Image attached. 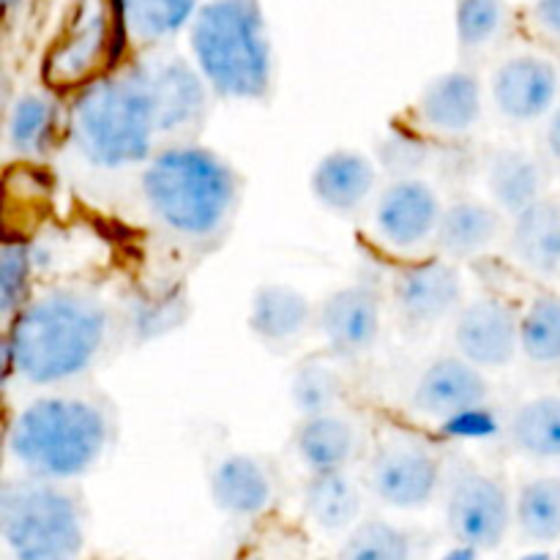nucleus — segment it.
Instances as JSON below:
<instances>
[{"mask_svg":"<svg viewBox=\"0 0 560 560\" xmlns=\"http://www.w3.org/2000/svg\"><path fill=\"white\" fill-rule=\"evenodd\" d=\"M109 328L113 312L93 290H44L5 323V375L38 388L66 386L102 359Z\"/></svg>","mask_w":560,"mask_h":560,"instance_id":"f257e3e1","label":"nucleus"},{"mask_svg":"<svg viewBox=\"0 0 560 560\" xmlns=\"http://www.w3.org/2000/svg\"><path fill=\"white\" fill-rule=\"evenodd\" d=\"M140 195L153 222L170 235L202 244L219 238L233 222L241 178L211 148L170 142L142 164Z\"/></svg>","mask_w":560,"mask_h":560,"instance_id":"f03ea898","label":"nucleus"},{"mask_svg":"<svg viewBox=\"0 0 560 560\" xmlns=\"http://www.w3.org/2000/svg\"><path fill=\"white\" fill-rule=\"evenodd\" d=\"M66 129L74 151L93 167H142L164 137L140 60L77 88Z\"/></svg>","mask_w":560,"mask_h":560,"instance_id":"7ed1b4c3","label":"nucleus"},{"mask_svg":"<svg viewBox=\"0 0 560 560\" xmlns=\"http://www.w3.org/2000/svg\"><path fill=\"white\" fill-rule=\"evenodd\" d=\"M113 438L107 408L85 394H42L14 413L5 435L11 463L27 476L71 481L91 474Z\"/></svg>","mask_w":560,"mask_h":560,"instance_id":"20e7f679","label":"nucleus"},{"mask_svg":"<svg viewBox=\"0 0 560 560\" xmlns=\"http://www.w3.org/2000/svg\"><path fill=\"white\" fill-rule=\"evenodd\" d=\"M191 60L213 96L262 102L273 85V49L257 0H206L189 25Z\"/></svg>","mask_w":560,"mask_h":560,"instance_id":"39448f33","label":"nucleus"},{"mask_svg":"<svg viewBox=\"0 0 560 560\" xmlns=\"http://www.w3.org/2000/svg\"><path fill=\"white\" fill-rule=\"evenodd\" d=\"M0 536L11 560H80L85 517L63 481L22 474L0 487Z\"/></svg>","mask_w":560,"mask_h":560,"instance_id":"423d86ee","label":"nucleus"},{"mask_svg":"<svg viewBox=\"0 0 560 560\" xmlns=\"http://www.w3.org/2000/svg\"><path fill=\"white\" fill-rule=\"evenodd\" d=\"M124 42L113 0H77L44 60L49 88H82L104 74Z\"/></svg>","mask_w":560,"mask_h":560,"instance_id":"0eeeda50","label":"nucleus"},{"mask_svg":"<svg viewBox=\"0 0 560 560\" xmlns=\"http://www.w3.org/2000/svg\"><path fill=\"white\" fill-rule=\"evenodd\" d=\"M514 523V501L506 485L476 468L452 476L446 492V525L454 541L470 552H487L503 545Z\"/></svg>","mask_w":560,"mask_h":560,"instance_id":"6e6552de","label":"nucleus"},{"mask_svg":"<svg viewBox=\"0 0 560 560\" xmlns=\"http://www.w3.org/2000/svg\"><path fill=\"white\" fill-rule=\"evenodd\" d=\"M140 66L145 71L153 104H156L162 137L184 142L200 129L211 107L208 102L213 93L206 77L200 74L195 60H186L180 55H153V58L140 60Z\"/></svg>","mask_w":560,"mask_h":560,"instance_id":"1a4fd4ad","label":"nucleus"},{"mask_svg":"<svg viewBox=\"0 0 560 560\" xmlns=\"http://www.w3.org/2000/svg\"><path fill=\"white\" fill-rule=\"evenodd\" d=\"M465 301L463 271L448 257L408 262L394 277V306L399 320L416 331L454 320Z\"/></svg>","mask_w":560,"mask_h":560,"instance_id":"9d476101","label":"nucleus"},{"mask_svg":"<svg viewBox=\"0 0 560 560\" xmlns=\"http://www.w3.org/2000/svg\"><path fill=\"white\" fill-rule=\"evenodd\" d=\"M315 326L328 353L355 361L370 353L383 331V295L366 282L337 288L320 301Z\"/></svg>","mask_w":560,"mask_h":560,"instance_id":"9b49d317","label":"nucleus"},{"mask_svg":"<svg viewBox=\"0 0 560 560\" xmlns=\"http://www.w3.org/2000/svg\"><path fill=\"white\" fill-rule=\"evenodd\" d=\"M441 459L416 441H388L370 463V487L386 506L399 512L430 506L441 490Z\"/></svg>","mask_w":560,"mask_h":560,"instance_id":"f8f14e48","label":"nucleus"},{"mask_svg":"<svg viewBox=\"0 0 560 560\" xmlns=\"http://www.w3.org/2000/svg\"><path fill=\"white\" fill-rule=\"evenodd\" d=\"M520 317L512 304L492 295L465 301L452 320L454 348L481 370H503L523 353Z\"/></svg>","mask_w":560,"mask_h":560,"instance_id":"ddd939ff","label":"nucleus"},{"mask_svg":"<svg viewBox=\"0 0 560 560\" xmlns=\"http://www.w3.org/2000/svg\"><path fill=\"white\" fill-rule=\"evenodd\" d=\"M443 208L435 186L416 175H399L377 195L375 230L392 249L413 252L435 241Z\"/></svg>","mask_w":560,"mask_h":560,"instance_id":"4468645a","label":"nucleus"},{"mask_svg":"<svg viewBox=\"0 0 560 560\" xmlns=\"http://www.w3.org/2000/svg\"><path fill=\"white\" fill-rule=\"evenodd\" d=\"M490 399V381L485 370L459 353L430 361L410 388L408 408L421 419L443 421L481 408Z\"/></svg>","mask_w":560,"mask_h":560,"instance_id":"2eb2a0df","label":"nucleus"},{"mask_svg":"<svg viewBox=\"0 0 560 560\" xmlns=\"http://www.w3.org/2000/svg\"><path fill=\"white\" fill-rule=\"evenodd\" d=\"M490 93L503 118L512 124H534L550 118L558 107L560 71L545 55H512L492 71Z\"/></svg>","mask_w":560,"mask_h":560,"instance_id":"dca6fc26","label":"nucleus"},{"mask_svg":"<svg viewBox=\"0 0 560 560\" xmlns=\"http://www.w3.org/2000/svg\"><path fill=\"white\" fill-rule=\"evenodd\" d=\"M481 82L476 71L452 69L432 77L416 98V118L424 129L443 137H459L476 129L481 118Z\"/></svg>","mask_w":560,"mask_h":560,"instance_id":"f3484780","label":"nucleus"},{"mask_svg":"<svg viewBox=\"0 0 560 560\" xmlns=\"http://www.w3.org/2000/svg\"><path fill=\"white\" fill-rule=\"evenodd\" d=\"M310 189L326 211L339 217L359 213L377 189L375 159L355 148L328 151L312 170Z\"/></svg>","mask_w":560,"mask_h":560,"instance_id":"a211bd4d","label":"nucleus"},{"mask_svg":"<svg viewBox=\"0 0 560 560\" xmlns=\"http://www.w3.org/2000/svg\"><path fill=\"white\" fill-rule=\"evenodd\" d=\"M213 506L228 517H260L273 503V474L255 454H228L208 476Z\"/></svg>","mask_w":560,"mask_h":560,"instance_id":"6ab92c4d","label":"nucleus"},{"mask_svg":"<svg viewBox=\"0 0 560 560\" xmlns=\"http://www.w3.org/2000/svg\"><path fill=\"white\" fill-rule=\"evenodd\" d=\"M317 310L310 295L284 282H266L255 288L246 312V326L257 342L268 348H290L315 323Z\"/></svg>","mask_w":560,"mask_h":560,"instance_id":"aec40b11","label":"nucleus"},{"mask_svg":"<svg viewBox=\"0 0 560 560\" xmlns=\"http://www.w3.org/2000/svg\"><path fill=\"white\" fill-rule=\"evenodd\" d=\"M503 235V211L476 197H459L443 208L441 224L432 244L454 262L485 255Z\"/></svg>","mask_w":560,"mask_h":560,"instance_id":"412c9836","label":"nucleus"},{"mask_svg":"<svg viewBox=\"0 0 560 560\" xmlns=\"http://www.w3.org/2000/svg\"><path fill=\"white\" fill-rule=\"evenodd\" d=\"M509 252L514 262L536 277L560 273V197H541L512 217Z\"/></svg>","mask_w":560,"mask_h":560,"instance_id":"4be33fe9","label":"nucleus"},{"mask_svg":"<svg viewBox=\"0 0 560 560\" xmlns=\"http://www.w3.org/2000/svg\"><path fill=\"white\" fill-rule=\"evenodd\" d=\"M295 457L310 474L348 470L361 452V432L345 413L304 416L293 430Z\"/></svg>","mask_w":560,"mask_h":560,"instance_id":"5701e85b","label":"nucleus"},{"mask_svg":"<svg viewBox=\"0 0 560 560\" xmlns=\"http://www.w3.org/2000/svg\"><path fill=\"white\" fill-rule=\"evenodd\" d=\"M487 191L492 206L501 208L506 217H517L528 206L547 197V167L539 156L523 148H498L490 153L485 167Z\"/></svg>","mask_w":560,"mask_h":560,"instance_id":"b1692460","label":"nucleus"},{"mask_svg":"<svg viewBox=\"0 0 560 560\" xmlns=\"http://www.w3.org/2000/svg\"><path fill=\"white\" fill-rule=\"evenodd\" d=\"M206 0H113L124 42L151 49L189 31Z\"/></svg>","mask_w":560,"mask_h":560,"instance_id":"393cba45","label":"nucleus"},{"mask_svg":"<svg viewBox=\"0 0 560 560\" xmlns=\"http://www.w3.org/2000/svg\"><path fill=\"white\" fill-rule=\"evenodd\" d=\"M60 131V104L49 91H22L5 107V145L20 159H42Z\"/></svg>","mask_w":560,"mask_h":560,"instance_id":"a878e982","label":"nucleus"},{"mask_svg":"<svg viewBox=\"0 0 560 560\" xmlns=\"http://www.w3.org/2000/svg\"><path fill=\"white\" fill-rule=\"evenodd\" d=\"M509 446L520 457L536 463H556L560 459V397L558 394H539L512 410L503 424Z\"/></svg>","mask_w":560,"mask_h":560,"instance_id":"bb28decb","label":"nucleus"},{"mask_svg":"<svg viewBox=\"0 0 560 560\" xmlns=\"http://www.w3.org/2000/svg\"><path fill=\"white\" fill-rule=\"evenodd\" d=\"M361 498L359 485L348 470H326V474H310L304 485V512L317 528L328 534H339L359 523Z\"/></svg>","mask_w":560,"mask_h":560,"instance_id":"cd10ccee","label":"nucleus"},{"mask_svg":"<svg viewBox=\"0 0 560 560\" xmlns=\"http://www.w3.org/2000/svg\"><path fill=\"white\" fill-rule=\"evenodd\" d=\"M348 397V381L345 372L337 366V355H310L295 366L290 377V399L299 410V419L304 416L334 413L345 405Z\"/></svg>","mask_w":560,"mask_h":560,"instance_id":"c85d7f7f","label":"nucleus"},{"mask_svg":"<svg viewBox=\"0 0 560 560\" xmlns=\"http://www.w3.org/2000/svg\"><path fill=\"white\" fill-rule=\"evenodd\" d=\"M514 523L525 539L550 545L560 539V476H536L514 498Z\"/></svg>","mask_w":560,"mask_h":560,"instance_id":"c756f323","label":"nucleus"},{"mask_svg":"<svg viewBox=\"0 0 560 560\" xmlns=\"http://www.w3.org/2000/svg\"><path fill=\"white\" fill-rule=\"evenodd\" d=\"M523 355L536 366H560V295L539 293L520 317Z\"/></svg>","mask_w":560,"mask_h":560,"instance_id":"7c9ffc66","label":"nucleus"},{"mask_svg":"<svg viewBox=\"0 0 560 560\" xmlns=\"http://www.w3.org/2000/svg\"><path fill=\"white\" fill-rule=\"evenodd\" d=\"M337 560H413V539L386 520H364L350 528Z\"/></svg>","mask_w":560,"mask_h":560,"instance_id":"2f4dec72","label":"nucleus"},{"mask_svg":"<svg viewBox=\"0 0 560 560\" xmlns=\"http://www.w3.org/2000/svg\"><path fill=\"white\" fill-rule=\"evenodd\" d=\"M506 0H457L454 31L463 52H479L490 47L506 25Z\"/></svg>","mask_w":560,"mask_h":560,"instance_id":"473e14b6","label":"nucleus"},{"mask_svg":"<svg viewBox=\"0 0 560 560\" xmlns=\"http://www.w3.org/2000/svg\"><path fill=\"white\" fill-rule=\"evenodd\" d=\"M33 249L25 241H3L0 246V317L9 323L31 301Z\"/></svg>","mask_w":560,"mask_h":560,"instance_id":"72a5a7b5","label":"nucleus"},{"mask_svg":"<svg viewBox=\"0 0 560 560\" xmlns=\"http://www.w3.org/2000/svg\"><path fill=\"white\" fill-rule=\"evenodd\" d=\"M441 427H446V435L452 438H490L498 432V421L487 405L468 410L463 416H454V419L443 421Z\"/></svg>","mask_w":560,"mask_h":560,"instance_id":"f704fd0d","label":"nucleus"},{"mask_svg":"<svg viewBox=\"0 0 560 560\" xmlns=\"http://www.w3.org/2000/svg\"><path fill=\"white\" fill-rule=\"evenodd\" d=\"M530 16H534V25L541 33L560 42V0H534Z\"/></svg>","mask_w":560,"mask_h":560,"instance_id":"c9c22d12","label":"nucleus"},{"mask_svg":"<svg viewBox=\"0 0 560 560\" xmlns=\"http://www.w3.org/2000/svg\"><path fill=\"white\" fill-rule=\"evenodd\" d=\"M545 148H547V153L556 159V162H560V102H558V107L550 113V118H547Z\"/></svg>","mask_w":560,"mask_h":560,"instance_id":"e433bc0d","label":"nucleus"},{"mask_svg":"<svg viewBox=\"0 0 560 560\" xmlns=\"http://www.w3.org/2000/svg\"><path fill=\"white\" fill-rule=\"evenodd\" d=\"M16 3H22V0H3L5 11H11V9H14V5H16Z\"/></svg>","mask_w":560,"mask_h":560,"instance_id":"4c0bfd02","label":"nucleus"}]
</instances>
